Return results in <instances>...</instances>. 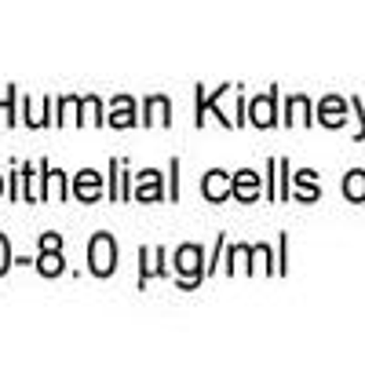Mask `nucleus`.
<instances>
[{"mask_svg": "<svg viewBox=\"0 0 365 365\" xmlns=\"http://www.w3.org/2000/svg\"><path fill=\"white\" fill-rule=\"evenodd\" d=\"M132 201H165V187H161V172L158 168H143L135 175V187H132Z\"/></svg>", "mask_w": 365, "mask_h": 365, "instance_id": "obj_9", "label": "nucleus"}, {"mask_svg": "<svg viewBox=\"0 0 365 365\" xmlns=\"http://www.w3.org/2000/svg\"><path fill=\"white\" fill-rule=\"evenodd\" d=\"M106 125L110 128H135L139 125V103L132 96H113L110 99V117H106Z\"/></svg>", "mask_w": 365, "mask_h": 365, "instance_id": "obj_7", "label": "nucleus"}, {"mask_svg": "<svg viewBox=\"0 0 365 365\" xmlns=\"http://www.w3.org/2000/svg\"><path fill=\"white\" fill-rule=\"evenodd\" d=\"M8 179H11V190H8V197H11V201H22V182H19V165L11 168V175H8Z\"/></svg>", "mask_w": 365, "mask_h": 365, "instance_id": "obj_23", "label": "nucleus"}, {"mask_svg": "<svg viewBox=\"0 0 365 365\" xmlns=\"http://www.w3.org/2000/svg\"><path fill=\"white\" fill-rule=\"evenodd\" d=\"M58 110H55V125H66V120H73L77 125V110H81V96H63L55 103Z\"/></svg>", "mask_w": 365, "mask_h": 365, "instance_id": "obj_16", "label": "nucleus"}, {"mask_svg": "<svg viewBox=\"0 0 365 365\" xmlns=\"http://www.w3.org/2000/svg\"><path fill=\"white\" fill-rule=\"evenodd\" d=\"M0 197H4V175H0Z\"/></svg>", "mask_w": 365, "mask_h": 365, "instance_id": "obj_24", "label": "nucleus"}, {"mask_svg": "<svg viewBox=\"0 0 365 365\" xmlns=\"http://www.w3.org/2000/svg\"><path fill=\"white\" fill-rule=\"evenodd\" d=\"M259 175L252 172V168H241V172H234V179H230V197H237V201H245V205H252L256 197H259Z\"/></svg>", "mask_w": 365, "mask_h": 365, "instance_id": "obj_12", "label": "nucleus"}, {"mask_svg": "<svg viewBox=\"0 0 365 365\" xmlns=\"http://www.w3.org/2000/svg\"><path fill=\"white\" fill-rule=\"evenodd\" d=\"M318 120H322L325 128H340L344 120H347V103L336 99V96H329V99L318 106Z\"/></svg>", "mask_w": 365, "mask_h": 365, "instance_id": "obj_13", "label": "nucleus"}, {"mask_svg": "<svg viewBox=\"0 0 365 365\" xmlns=\"http://www.w3.org/2000/svg\"><path fill=\"white\" fill-rule=\"evenodd\" d=\"M34 267H37L41 278H63V274H66L63 234H55V230H44V234H41V252H37Z\"/></svg>", "mask_w": 365, "mask_h": 365, "instance_id": "obj_3", "label": "nucleus"}, {"mask_svg": "<svg viewBox=\"0 0 365 365\" xmlns=\"http://www.w3.org/2000/svg\"><path fill=\"white\" fill-rule=\"evenodd\" d=\"M44 175V201H66L70 197V175L63 168H51L48 161H37Z\"/></svg>", "mask_w": 365, "mask_h": 365, "instance_id": "obj_10", "label": "nucleus"}, {"mask_svg": "<svg viewBox=\"0 0 365 365\" xmlns=\"http://www.w3.org/2000/svg\"><path fill=\"white\" fill-rule=\"evenodd\" d=\"M168 252L165 249H158V245H146V249H139V289L150 282V278H168Z\"/></svg>", "mask_w": 365, "mask_h": 365, "instance_id": "obj_8", "label": "nucleus"}, {"mask_svg": "<svg viewBox=\"0 0 365 365\" xmlns=\"http://www.w3.org/2000/svg\"><path fill=\"white\" fill-rule=\"evenodd\" d=\"M15 267V256H11V241H8V234H0V278Z\"/></svg>", "mask_w": 365, "mask_h": 365, "instance_id": "obj_21", "label": "nucleus"}, {"mask_svg": "<svg viewBox=\"0 0 365 365\" xmlns=\"http://www.w3.org/2000/svg\"><path fill=\"white\" fill-rule=\"evenodd\" d=\"M230 179H234V175H227L223 168H208L205 179H201V197L212 201V205L227 201V197H230Z\"/></svg>", "mask_w": 365, "mask_h": 365, "instance_id": "obj_11", "label": "nucleus"}, {"mask_svg": "<svg viewBox=\"0 0 365 365\" xmlns=\"http://www.w3.org/2000/svg\"><path fill=\"white\" fill-rule=\"evenodd\" d=\"M15 103H19V88H15V84H8V99L0 103V110L8 113V128H15V125H19V106H15Z\"/></svg>", "mask_w": 365, "mask_h": 365, "instance_id": "obj_20", "label": "nucleus"}, {"mask_svg": "<svg viewBox=\"0 0 365 365\" xmlns=\"http://www.w3.org/2000/svg\"><path fill=\"white\" fill-rule=\"evenodd\" d=\"M307 113H311V99H307V96H292V99L285 103V125H292V120L311 125L314 117H307Z\"/></svg>", "mask_w": 365, "mask_h": 365, "instance_id": "obj_15", "label": "nucleus"}, {"mask_svg": "<svg viewBox=\"0 0 365 365\" xmlns=\"http://www.w3.org/2000/svg\"><path fill=\"white\" fill-rule=\"evenodd\" d=\"M77 125H96V128L106 125V113H103V99H99V96H84V99H81Z\"/></svg>", "mask_w": 365, "mask_h": 365, "instance_id": "obj_14", "label": "nucleus"}, {"mask_svg": "<svg viewBox=\"0 0 365 365\" xmlns=\"http://www.w3.org/2000/svg\"><path fill=\"white\" fill-rule=\"evenodd\" d=\"M278 197H292V165L289 161H278Z\"/></svg>", "mask_w": 365, "mask_h": 365, "instance_id": "obj_19", "label": "nucleus"}, {"mask_svg": "<svg viewBox=\"0 0 365 365\" xmlns=\"http://www.w3.org/2000/svg\"><path fill=\"white\" fill-rule=\"evenodd\" d=\"M292 182L299 187V201H314V197H318V182H314V172H299V175H292Z\"/></svg>", "mask_w": 365, "mask_h": 365, "instance_id": "obj_17", "label": "nucleus"}, {"mask_svg": "<svg viewBox=\"0 0 365 365\" xmlns=\"http://www.w3.org/2000/svg\"><path fill=\"white\" fill-rule=\"evenodd\" d=\"M344 194H347L351 201H365V172H351V175L344 179Z\"/></svg>", "mask_w": 365, "mask_h": 365, "instance_id": "obj_18", "label": "nucleus"}, {"mask_svg": "<svg viewBox=\"0 0 365 365\" xmlns=\"http://www.w3.org/2000/svg\"><path fill=\"white\" fill-rule=\"evenodd\" d=\"M179 168H182V161L172 158V161H168V197H172V201H179Z\"/></svg>", "mask_w": 365, "mask_h": 365, "instance_id": "obj_22", "label": "nucleus"}, {"mask_svg": "<svg viewBox=\"0 0 365 365\" xmlns=\"http://www.w3.org/2000/svg\"><path fill=\"white\" fill-rule=\"evenodd\" d=\"M117 241L113 234L99 230V234H91L88 241V270L96 274V278H110V274H117Z\"/></svg>", "mask_w": 365, "mask_h": 365, "instance_id": "obj_2", "label": "nucleus"}, {"mask_svg": "<svg viewBox=\"0 0 365 365\" xmlns=\"http://www.w3.org/2000/svg\"><path fill=\"white\" fill-rule=\"evenodd\" d=\"M106 194V182L96 168H84L77 175H70V197H77L81 205H96Z\"/></svg>", "mask_w": 365, "mask_h": 365, "instance_id": "obj_4", "label": "nucleus"}, {"mask_svg": "<svg viewBox=\"0 0 365 365\" xmlns=\"http://www.w3.org/2000/svg\"><path fill=\"white\" fill-rule=\"evenodd\" d=\"M172 270H175V285L179 289H197L208 278L205 249L201 245H179L175 256H172Z\"/></svg>", "mask_w": 365, "mask_h": 365, "instance_id": "obj_1", "label": "nucleus"}, {"mask_svg": "<svg viewBox=\"0 0 365 365\" xmlns=\"http://www.w3.org/2000/svg\"><path fill=\"white\" fill-rule=\"evenodd\" d=\"M245 110H249V125L252 128H274L278 125V88H270L267 96H256L252 103H245Z\"/></svg>", "mask_w": 365, "mask_h": 365, "instance_id": "obj_5", "label": "nucleus"}, {"mask_svg": "<svg viewBox=\"0 0 365 365\" xmlns=\"http://www.w3.org/2000/svg\"><path fill=\"white\" fill-rule=\"evenodd\" d=\"M139 125L143 128H172V99L168 96H146Z\"/></svg>", "mask_w": 365, "mask_h": 365, "instance_id": "obj_6", "label": "nucleus"}]
</instances>
